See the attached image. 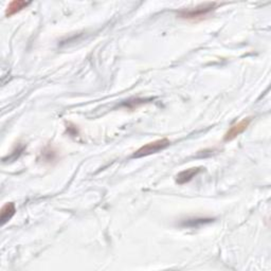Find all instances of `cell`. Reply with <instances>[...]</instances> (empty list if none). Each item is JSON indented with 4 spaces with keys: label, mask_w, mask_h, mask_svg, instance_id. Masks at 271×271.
<instances>
[{
    "label": "cell",
    "mask_w": 271,
    "mask_h": 271,
    "mask_svg": "<svg viewBox=\"0 0 271 271\" xmlns=\"http://www.w3.org/2000/svg\"><path fill=\"white\" fill-rule=\"evenodd\" d=\"M216 7H217V3L216 2L203 3L198 5V7L194 9L183 10L180 12L178 16L186 20H200L202 18L207 17L211 12H213L216 9Z\"/></svg>",
    "instance_id": "cell-1"
},
{
    "label": "cell",
    "mask_w": 271,
    "mask_h": 271,
    "mask_svg": "<svg viewBox=\"0 0 271 271\" xmlns=\"http://www.w3.org/2000/svg\"><path fill=\"white\" fill-rule=\"evenodd\" d=\"M170 144L171 141L166 139V138H164V139H159L153 142H149L145 144V145L140 147L138 150H136V152L132 154V158H142L161 152V150H163L166 147L170 146Z\"/></svg>",
    "instance_id": "cell-2"
},
{
    "label": "cell",
    "mask_w": 271,
    "mask_h": 271,
    "mask_svg": "<svg viewBox=\"0 0 271 271\" xmlns=\"http://www.w3.org/2000/svg\"><path fill=\"white\" fill-rule=\"evenodd\" d=\"M250 123H251V119L247 118V119L242 120V121L237 122L236 124L232 125L231 127L229 128V130L226 132V135L224 137V140L226 142L234 140L236 137H238L240 134H243V132L247 128H248V126L250 125Z\"/></svg>",
    "instance_id": "cell-3"
},
{
    "label": "cell",
    "mask_w": 271,
    "mask_h": 271,
    "mask_svg": "<svg viewBox=\"0 0 271 271\" xmlns=\"http://www.w3.org/2000/svg\"><path fill=\"white\" fill-rule=\"evenodd\" d=\"M202 170H204V168L198 166V167H191L189 170L180 172L176 176V182L178 184H184L186 182H190L191 180L194 177H196Z\"/></svg>",
    "instance_id": "cell-4"
},
{
    "label": "cell",
    "mask_w": 271,
    "mask_h": 271,
    "mask_svg": "<svg viewBox=\"0 0 271 271\" xmlns=\"http://www.w3.org/2000/svg\"><path fill=\"white\" fill-rule=\"evenodd\" d=\"M15 213H16L15 203L14 202L5 203L1 208V211H0V222H1V226H4L8 221H10L11 218L15 215Z\"/></svg>",
    "instance_id": "cell-5"
},
{
    "label": "cell",
    "mask_w": 271,
    "mask_h": 271,
    "mask_svg": "<svg viewBox=\"0 0 271 271\" xmlns=\"http://www.w3.org/2000/svg\"><path fill=\"white\" fill-rule=\"evenodd\" d=\"M29 4L30 2L23 1V0H13V1H11L8 4L7 10H5V16L11 17L17 13H19L20 11L26 9Z\"/></svg>",
    "instance_id": "cell-6"
}]
</instances>
